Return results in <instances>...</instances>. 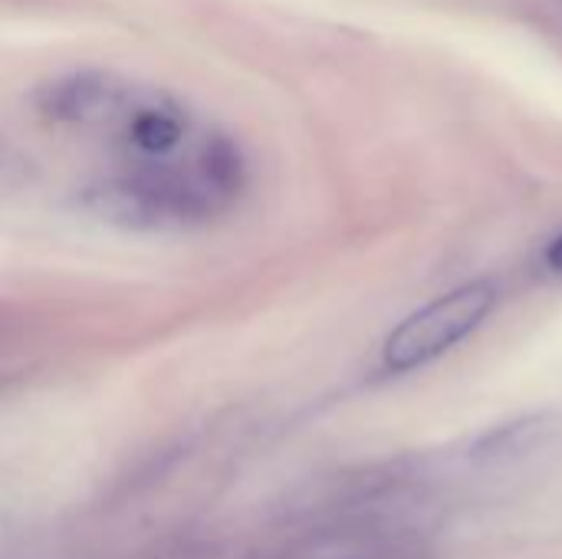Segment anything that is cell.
I'll use <instances>...</instances> for the list:
<instances>
[{
	"label": "cell",
	"mask_w": 562,
	"mask_h": 559,
	"mask_svg": "<svg viewBox=\"0 0 562 559\" xmlns=\"http://www.w3.org/2000/svg\"><path fill=\"white\" fill-rule=\"evenodd\" d=\"M494 306L497 287L491 280H471L425 303L389 333L382 346L385 372H415L435 362L438 356L464 343L474 329H481Z\"/></svg>",
	"instance_id": "1"
},
{
	"label": "cell",
	"mask_w": 562,
	"mask_h": 559,
	"mask_svg": "<svg viewBox=\"0 0 562 559\" xmlns=\"http://www.w3.org/2000/svg\"><path fill=\"white\" fill-rule=\"evenodd\" d=\"M122 119V142L138 165H168L188 142V112L161 96L135 99L115 115Z\"/></svg>",
	"instance_id": "2"
},
{
	"label": "cell",
	"mask_w": 562,
	"mask_h": 559,
	"mask_svg": "<svg viewBox=\"0 0 562 559\" xmlns=\"http://www.w3.org/2000/svg\"><path fill=\"white\" fill-rule=\"evenodd\" d=\"M128 96L125 89L102 72H76L59 79L46 96H43V112L56 122L69 125H95L109 122L125 109Z\"/></svg>",
	"instance_id": "3"
},
{
	"label": "cell",
	"mask_w": 562,
	"mask_h": 559,
	"mask_svg": "<svg viewBox=\"0 0 562 559\" xmlns=\"http://www.w3.org/2000/svg\"><path fill=\"white\" fill-rule=\"evenodd\" d=\"M537 425L533 422H517V425H504L501 432L487 435L477 448H474V458L477 461H494V458H507L514 451H524L533 438Z\"/></svg>",
	"instance_id": "4"
},
{
	"label": "cell",
	"mask_w": 562,
	"mask_h": 559,
	"mask_svg": "<svg viewBox=\"0 0 562 559\" xmlns=\"http://www.w3.org/2000/svg\"><path fill=\"white\" fill-rule=\"evenodd\" d=\"M543 257H547V264H550L557 273H562V234L550 241V247H547V254H543Z\"/></svg>",
	"instance_id": "5"
}]
</instances>
